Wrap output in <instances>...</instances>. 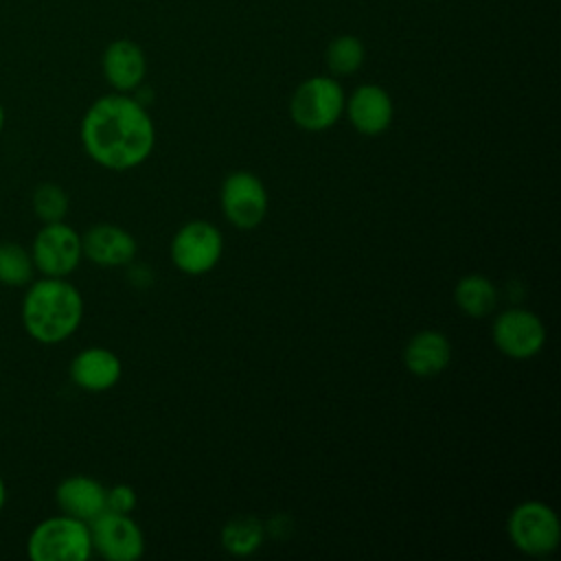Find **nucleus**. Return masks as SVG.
Listing matches in <instances>:
<instances>
[{"mask_svg": "<svg viewBox=\"0 0 561 561\" xmlns=\"http://www.w3.org/2000/svg\"><path fill=\"white\" fill-rule=\"evenodd\" d=\"M79 138L96 164L127 171L149 158L156 127L145 103L131 94L110 92L90 103L79 125Z\"/></svg>", "mask_w": 561, "mask_h": 561, "instance_id": "obj_1", "label": "nucleus"}, {"mask_svg": "<svg viewBox=\"0 0 561 561\" xmlns=\"http://www.w3.org/2000/svg\"><path fill=\"white\" fill-rule=\"evenodd\" d=\"M83 320L81 291L66 278L42 276L26 285L22 300L24 331L39 344L68 340Z\"/></svg>", "mask_w": 561, "mask_h": 561, "instance_id": "obj_2", "label": "nucleus"}, {"mask_svg": "<svg viewBox=\"0 0 561 561\" xmlns=\"http://www.w3.org/2000/svg\"><path fill=\"white\" fill-rule=\"evenodd\" d=\"M26 552L33 561H85L94 552L90 526L66 513L46 517L28 533Z\"/></svg>", "mask_w": 561, "mask_h": 561, "instance_id": "obj_3", "label": "nucleus"}, {"mask_svg": "<svg viewBox=\"0 0 561 561\" xmlns=\"http://www.w3.org/2000/svg\"><path fill=\"white\" fill-rule=\"evenodd\" d=\"M346 94L333 75H313L296 85L289 116L305 131H324L344 114Z\"/></svg>", "mask_w": 561, "mask_h": 561, "instance_id": "obj_4", "label": "nucleus"}, {"mask_svg": "<svg viewBox=\"0 0 561 561\" xmlns=\"http://www.w3.org/2000/svg\"><path fill=\"white\" fill-rule=\"evenodd\" d=\"M513 546L528 557H548L561 543V522L552 506L539 500L517 504L506 522Z\"/></svg>", "mask_w": 561, "mask_h": 561, "instance_id": "obj_5", "label": "nucleus"}, {"mask_svg": "<svg viewBox=\"0 0 561 561\" xmlns=\"http://www.w3.org/2000/svg\"><path fill=\"white\" fill-rule=\"evenodd\" d=\"M28 250L35 272L55 278H66L68 274H72L83 259L81 234L64 219L44 224L33 237Z\"/></svg>", "mask_w": 561, "mask_h": 561, "instance_id": "obj_6", "label": "nucleus"}, {"mask_svg": "<svg viewBox=\"0 0 561 561\" xmlns=\"http://www.w3.org/2000/svg\"><path fill=\"white\" fill-rule=\"evenodd\" d=\"M224 252V237L221 232L204 219L186 221L171 239V261L173 265L188 274L199 276L210 272Z\"/></svg>", "mask_w": 561, "mask_h": 561, "instance_id": "obj_7", "label": "nucleus"}, {"mask_svg": "<svg viewBox=\"0 0 561 561\" xmlns=\"http://www.w3.org/2000/svg\"><path fill=\"white\" fill-rule=\"evenodd\" d=\"M219 204L224 217L239 230L256 228L267 213V191L252 171H232L224 178L219 188Z\"/></svg>", "mask_w": 561, "mask_h": 561, "instance_id": "obj_8", "label": "nucleus"}, {"mask_svg": "<svg viewBox=\"0 0 561 561\" xmlns=\"http://www.w3.org/2000/svg\"><path fill=\"white\" fill-rule=\"evenodd\" d=\"M90 526L92 550L107 561H136L145 552V535L140 526L125 513L103 511Z\"/></svg>", "mask_w": 561, "mask_h": 561, "instance_id": "obj_9", "label": "nucleus"}, {"mask_svg": "<svg viewBox=\"0 0 561 561\" xmlns=\"http://www.w3.org/2000/svg\"><path fill=\"white\" fill-rule=\"evenodd\" d=\"M491 335L497 351L513 359H530L546 344V327L541 318L522 307L502 311L493 320Z\"/></svg>", "mask_w": 561, "mask_h": 561, "instance_id": "obj_10", "label": "nucleus"}, {"mask_svg": "<svg viewBox=\"0 0 561 561\" xmlns=\"http://www.w3.org/2000/svg\"><path fill=\"white\" fill-rule=\"evenodd\" d=\"M101 70L114 92H136L147 75V57L142 46L129 37L112 39L103 48Z\"/></svg>", "mask_w": 561, "mask_h": 561, "instance_id": "obj_11", "label": "nucleus"}, {"mask_svg": "<svg viewBox=\"0 0 561 561\" xmlns=\"http://www.w3.org/2000/svg\"><path fill=\"white\" fill-rule=\"evenodd\" d=\"M344 112L359 134L379 136L390 127L394 105L386 88L377 83H362L351 92V96H346Z\"/></svg>", "mask_w": 561, "mask_h": 561, "instance_id": "obj_12", "label": "nucleus"}, {"mask_svg": "<svg viewBox=\"0 0 561 561\" xmlns=\"http://www.w3.org/2000/svg\"><path fill=\"white\" fill-rule=\"evenodd\" d=\"M81 250L88 261L101 267H123L136 259L138 243L116 224H94L81 234Z\"/></svg>", "mask_w": 561, "mask_h": 561, "instance_id": "obj_13", "label": "nucleus"}, {"mask_svg": "<svg viewBox=\"0 0 561 561\" xmlns=\"http://www.w3.org/2000/svg\"><path fill=\"white\" fill-rule=\"evenodd\" d=\"M70 379L85 392H105L114 388L123 375L118 355L105 346H88L70 362Z\"/></svg>", "mask_w": 561, "mask_h": 561, "instance_id": "obj_14", "label": "nucleus"}, {"mask_svg": "<svg viewBox=\"0 0 561 561\" xmlns=\"http://www.w3.org/2000/svg\"><path fill=\"white\" fill-rule=\"evenodd\" d=\"M105 493L107 489L83 473H75L64 478L55 489V502L61 513L77 517L81 522H92L96 515L105 511Z\"/></svg>", "mask_w": 561, "mask_h": 561, "instance_id": "obj_15", "label": "nucleus"}, {"mask_svg": "<svg viewBox=\"0 0 561 561\" xmlns=\"http://www.w3.org/2000/svg\"><path fill=\"white\" fill-rule=\"evenodd\" d=\"M451 362V342L436 329L414 333L403 348V364L416 377L440 375Z\"/></svg>", "mask_w": 561, "mask_h": 561, "instance_id": "obj_16", "label": "nucleus"}, {"mask_svg": "<svg viewBox=\"0 0 561 561\" xmlns=\"http://www.w3.org/2000/svg\"><path fill=\"white\" fill-rule=\"evenodd\" d=\"M497 291L489 276L467 274L454 287V302L469 318H484L495 307Z\"/></svg>", "mask_w": 561, "mask_h": 561, "instance_id": "obj_17", "label": "nucleus"}, {"mask_svg": "<svg viewBox=\"0 0 561 561\" xmlns=\"http://www.w3.org/2000/svg\"><path fill=\"white\" fill-rule=\"evenodd\" d=\"M366 61V46L362 37L353 33L335 35L324 48V64L333 77H351Z\"/></svg>", "mask_w": 561, "mask_h": 561, "instance_id": "obj_18", "label": "nucleus"}, {"mask_svg": "<svg viewBox=\"0 0 561 561\" xmlns=\"http://www.w3.org/2000/svg\"><path fill=\"white\" fill-rule=\"evenodd\" d=\"M265 528L263 522L252 515H239L226 522L221 528V546L234 557H250L263 543Z\"/></svg>", "mask_w": 561, "mask_h": 561, "instance_id": "obj_19", "label": "nucleus"}, {"mask_svg": "<svg viewBox=\"0 0 561 561\" xmlns=\"http://www.w3.org/2000/svg\"><path fill=\"white\" fill-rule=\"evenodd\" d=\"M35 265L31 250L18 241H0V285L26 287L33 280Z\"/></svg>", "mask_w": 561, "mask_h": 561, "instance_id": "obj_20", "label": "nucleus"}, {"mask_svg": "<svg viewBox=\"0 0 561 561\" xmlns=\"http://www.w3.org/2000/svg\"><path fill=\"white\" fill-rule=\"evenodd\" d=\"M31 206H33L35 217L42 224H50V221H61L68 215L70 199H68V193L59 184L42 182L35 186V191L31 195Z\"/></svg>", "mask_w": 561, "mask_h": 561, "instance_id": "obj_21", "label": "nucleus"}, {"mask_svg": "<svg viewBox=\"0 0 561 561\" xmlns=\"http://www.w3.org/2000/svg\"><path fill=\"white\" fill-rule=\"evenodd\" d=\"M138 504V495L129 484H114L105 493V511L129 515Z\"/></svg>", "mask_w": 561, "mask_h": 561, "instance_id": "obj_22", "label": "nucleus"}, {"mask_svg": "<svg viewBox=\"0 0 561 561\" xmlns=\"http://www.w3.org/2000/svg\"><path fill=\"white\" fill-rule=\"evenodd\" d=\"M4 504H7V484H4V480L0 476V511L4 508Z\"/></svg>", "mask_w": 561, "mask_h": 561, "instance_id": "obj_23", "label": "nucleus"}, {"mask_svg": "<svg viewBox=\"0 0 561 561\" xmlns=\"http://www.w3.org/2000/svg\"><path fill=\"white\" fill-rule=\"evenodd\" d=\"M4 123H7V112H4V105L0 103V134L4 129Z\"/></svg>", "mask_w": 561, "mask_h": 561, "instance_id": "obj_24", "label": "nucleus"}]
</instances>
